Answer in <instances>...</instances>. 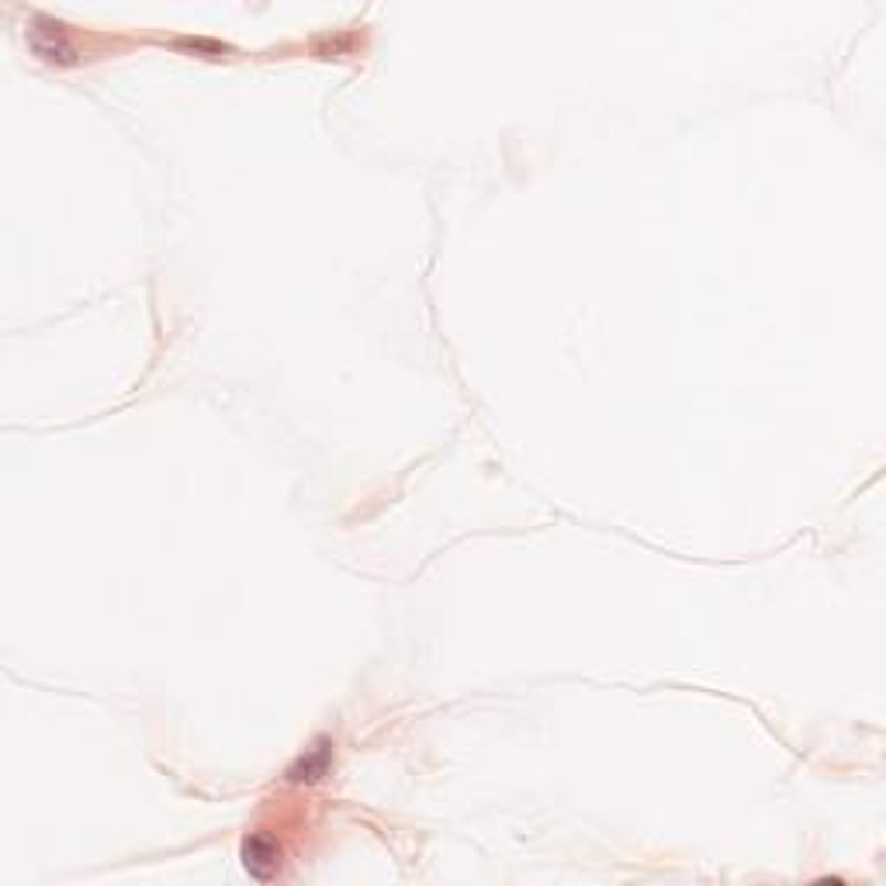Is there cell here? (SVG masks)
<instances>
[{"instance_id":"cell-1","label":"cell","mask_w":886,"mask_h":886,"mask_svg":"<svg viewBox=\"0 0 886 886\" xmlns=\"http://www.w3.org/2000/svg\"><path fill=\"white\" fill-rule=\"evenodd\" d=\"M29 42H32V50L42 59H50V63H69V59H74V45H69V39H66V29L53 18L39 14L32 21V29H29Z\"/></svg>"},{"instance_id":"cell-2","label":"cell","mask_w":886,"mask_h":886,"mask_svg":"<svg viewBox=\"0 0 886 886\" xmlns=\"http://www.w3.org/2000/svg\"><path fill=\"white\" fill-rule=\"evenodd\" d=\"M243 866L260 883H267V879H274L281 873V849H277V842L271 834L256 831V834L247 838V842H243Z\"/></svg>"},{"instance_id":"cell-3","label":"cell","mask_w":886,"mask_h":886,"mask_svg":"<svg viewBox=\"0 0 886 886\" xmlns=\"http://www.w3.org/2000/svg\"><path fill=\"white\" fill-rule=\"evenodd\" d=\"M329 769V741H319L316 748H308V755L298 758V765L287 776H292V783H316L322 779Z\"/></svg>"}]
</instances>
